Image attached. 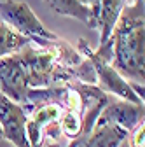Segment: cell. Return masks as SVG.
Masks as SVG:
<instances>
[{"label":"cell","mask_w":145,"mask_h":147,"mask_svg":"<svg viewBox=\"0 0 145 147\" xmlns=\"http://www.w3.org/2000/svg\"><path fill=\"white\" fill-rule=\"evenodd\" d=\"M26 119L28 112L19 103H14L0 93V130L2 137L16 147H30L26 138Z\"/></svg>","instance_id":"cell-4"},{"label":"cell","mask_w":145,"mask_h":147,"mask_svg":"<svg viewBox=\"0 0 145 147\" xmlns=\"http://www.w3.org/2000/svg\"><path fill=\"white\" fill-rule=\"evenodd\" d=\"M0 138H4V137H2V130H0Z\"/></svg>","instance_id":"cell-16"},{"label":"cell","mask_w":145,"mask_h":147,"mask_svg":"<svg viewBox=\"0 0 145 147\" xmlns=\"http://www.w3.org/2000/svg\"><path fill=\"white\" fill-rule=\"evenodd\" d=\"M130 147H145V124H138L126 138Z\"/></svg>","instance_id":"cell-13"},{"label":"cell","mask_w":145,"mask_h":147,"mask_svg":"<svg viewBox=\"0 0 145 147\" xmlns=\"http://www.w3.org/2000/svg\"><path fill=\"white\" fill-rule=\"evenodd\" d=\"M42 147H65V145H61L60 142H54V140H46Z\"/></svg>","instance_id":"cell-14"},{"label":"cell","mask_w":145,"mask_h":147,"mask_svg":"<svg viewBox=\"0 0 145 147\" xmlns=\"http://www.w3.org/2000/svg\"><path fill=\"white\" fill-rule=\"evenodd\" d=\"M128 135V131L115 124H96L89 135L68 140L65 147H119Z\"/></svg>","instance_id":"cell-8"},{"label":"cell","mask_w":145,"mask_h":147,"mask_svg":"<svg viewBox=\"0 0 145 147\" xmlns=\"http://www.w3.org/2000/svg\"><path fill=\"white\" fill-rule=\"evenodd\" d=\"M77 51H79L81 56L89 60V63L93 65L95 76H96V86L101 91H105L107 95H115L119 100L130 102V103H136V105H143V100H140L136 96V93L133 91L131 84L126 79H122L119 74L110 67V63H105L103 60H100L96 56V53L89 47V44L84 39H79Z\"/></svg>","instance_id":"cell-3"},{"label":"cell","mask_w":145,"mask_h":147,"mask_svg":"<svg viewBox=\"0 0 145 147\" xmlns=\"http://www.w3.org/2000/svg\"><path fill=\"white\" fill-rule=\"evenodd\" d=\"M58 124H60L61 137H65L68 140H75V138L82 137V119L77 112L63 109V114H61Z\"/></svg>","instance_id":"cell-12"},{"label":"cell","mask_w":145,"mask_h":147,"mask_svg":"<svg viewBox=\"0 0 145 147\" xmlns=\"http://www.w3.org/2000/svg\"><path fill=\"white\" fill-rule=\"evenodd\" d=\"M0 20L16 33L26 37L37 46H46L47 42H54L60 39L56 33H52L40 23V20L35 16L26 2L0 0Z\"/></svg>","instance_id":"cell-2"},{"label":"cell","mask_w":145,"mask_h":147,"mask_svg":"<svg viewBox=\"0 0 145 147\" xmlns=\"http://www.w3.org/2000/svg\"><path fill=\"white\" fill-rule=\"evenodd\" d=\"M143 105L130 103L124 100H114L101 110L100 117L96 119V124H115L122 128L124 131L131 133L138 124L143 123Z\"/></svg>","instance_id":"cell-7"},{"label":"cell","mask_w":145,"mask_h":147,"mask_svg":"<svg viewBox=\"0 0 145 147\" xmlns=\"http://www.w3.org/2000/svg\"><path fill=\"white\" fill-rule=\"evenodd\" d=\"M30 42H32L30 39H26V37H23L19 33H16L5 23H0V58L11 56V54L21 51Z\"/></svg>","instance_id":"cell-11"},{"label":"cell","mask_w":145,"mask_h":147,"mask_svg":"<svg viewBox=\"0 0 145 147\" xmlns=\"http://www.w3.org/2000/svg\"><path fill=\"white\" fill-rule=\"evenodd\" d=\"M126 4H128V0H98V5L91 14V28L100 30V46L108 40Z\"/></svg>","instance_id":"cell-9"},{"label":"cell","mask_w":145,"mask_h":147,"mask_svg":"<svg viewBox=\"0 0 145 147\" xmlns=\"http://www.w3.org/2000/svg\"><path fill=\"white\" fill-rule=\"evenodd\" d=\"M119 147H130V145H128V142H126V140H124V142H122V144H121Z\"/></svg>","instance_id":"cell-15"},{"label":"cell","mask_w":145,"mask_h":147,"mask_svg":"<svg viewBox=\"0 0 145 147\" xmlns=\"http://www.w3.org/2000/svg\"><path fill=\"white\" fill-rule=\"evenodd\" d=\"M46 4L60 16H68L86 23L91 28V12L79 0H46Z\"/></svg>","instance_id":"cell-10"},{"label":"cell","mask_w":145,"mask_h":147,"mask_svg":"<svg viewBox=\"0 0 145 147\" xmlns=\"http://www.w3.org/2000/svg\"><path fill=\"white\" fill-rule=\"evenodd\" d=\"M112 42L110 67L130 82L143 84L145 79V21L143 0H133L121 11L108 37Z\"/></svg>","instance_id":"cell-1"},{"label":"cell","mask_w":145,"mask_h":147,"mask_svg":"<svg viewBox=\"0 0 145 147\" xmlns=\"http://www.w3.org/2000/svg\"><path fill=\"white\" fill-rule=\"evenodd\" d=\"M61 114H63V107L58 102H47L32 109V112L28 114V119H26V138L30 147L44 145L46 130L51 124L60 123Z\"/></svg>","instance_id":"cell-6"},{"label":"cell","mask_w":145,"mask_h":147,"mask_svg":"<svg viewBox=\"0 0 145 147\" xmlns=\"http://www.w3.org/2000/svg\"><path fill=\"white\" fill-rule=\"evenodd\" d=\"M30 86L16 53L0 58V93L19 105H26Z\"/></svg>","instance_id":"cell-5"}]
</instances>
